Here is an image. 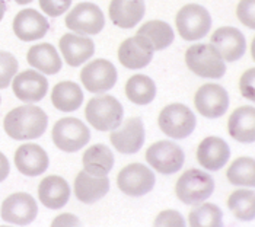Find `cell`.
<instances>
[{
  "instance_id": "44dd1931",
  "label": "cell",
  "mask_w": 255,
  "mask_h": 227,
  "mask_svg": "<svg viewBox=\"0 0 255 227\" xmlns=\"http://www.w3.org/2000/svg\"><path fill=\"white\" fill-rule=\"evenodd\" d=\"M59 45L61 54L70 67H78L83 64L95 53L94 41L91 38L76 34H64L60 38Z\"/></svg>"
},
{
  "instance_id": "d6986e66",
  "label": "cell",
  "mask_w": 255,
  "mask_h": 227,
  "mask_svg": "<svg viewBox=\"0 0 255 227\" xmlns=\"http://www.w3.org/2000/svg\"><path fill=\"white\" fill-rule=\"evenodd\" d=\"M110 191V179L107 175H94L88 170L79 172L75 179V194L79 201L85 204L97 203Z\"/></svg>"
},
{
  "instance_id": "1f68e13d",
  "label": "cell",
  "mask_w": 255,
  "mask_h": 227,
  "mask_svg": "<svg viewBox=\"0 0 255 227\" xmlns=\"http://www.w3.org/2000/svg\"><path fill=\"white\" fill-rule=\"evenodd\" d=\"M255 162L253 157L244 156L232 162L228 169V179L231 184L238 187H254L255 185Z\"/></svg>"
},
{
  "instance_id": "4fadbf2b",
  "label": "cell",
  "mask_w": 255,
  "mask_h": 227,
  "mask_svg": "<svg viewBox=\"0 0 255 227\" xmlns=\"http://www.w3.org/2000/svg\"><path fill=\"white\" fill-rule=\"evenodd\" d=\"M194 104L198 113L206 118H219L228 111L229 96L228 92L220 86L207 83L200 86L196 92Z\"/></svg>"
},
{
  "instance_id": "83f0119b",
  "label": "cell",
  "mask_w": 255,
  "mask_h": 227,
  "mask_svg": "<svg viewBox=\"0 0 255 227\" xmlns=\"http://www.w3.org/2000/svg\"><path fill=\"white\" fill-rule=\"evenodd\" d=\"M137 35L143 38L153 48V51H159L169 47L175 37L172 28L163 20L146 22L144 25H141V28H138Z\"/></svg>"
},
{
  "instance_id": "ffe728a7",
  "label": "cell",
  "mask_w": 255,
  "mask_h": 227,
  "mask_svg": "<svg viewBox=\"0 0 255 227\" xmlns=\"http://www.w3.org/2000/svg\"><path fill=\"white\" fill-rule=\"evenodd\" d=\"M231 156L228 143L220 137H207L204 138L197 149V160L207 170L222 169Z\"/></svg>"
},
{
  "instance_id": "f546056e",
  "label": "cell",
  "mask_w": 255,
  "mask_h": 227,
  "mask_svg": "<svg viewBox=\"0 0 255 227\" xmlns=\"http://www.w3.org/2000/svg\"><path fill=\"white\" fill-rule=\"evenodd\" d=\"M114 166V156L105 144H95L83 154V168L94 175H107Z\"/></svg>"
},
{
  "instance_id": "7c38bea8",
  "label": "cell",
  "mask_w": 255,
  "mask_h": 227,
  "mask_svg": "<svg viewBox=\"0 0 255 227\" xmlns=\"http://www.w3.org/2000/svg\"><path fill=\"white\" fill-rule=\"evenodd\" d=\"M147 163L163 175H172L184 165V151L172 141H157L146 151Z\"/></svg>"
},
{
  "instance_id": "d590c367",
  "label": "cell",
  "mask_w": 255,
  "mask_h": 227,
  "mask_svg": "<svg viewBox=\"0 0 255 227\" xmlns=\"http://www.w3.org/2000/svg\"><path fill=\"white\" fill-rule=\"evenodd\" d=\"M72 6V0H39V7L48 16H60Z\"/></svg>"
},
{
  "instance_id": "6da1fadb",
  "label": "cell",
  "mask_w": 255,
  "mask_h": 227,
  "mask_svg": "<svg viewBox=\"0 0 255 227\" xmlns=\"http://www.w3.org/2000/svg\"><path fill=\"white\" fill-rule=\"evenodd\" d=\"M48 118L38 107L23 105L12 110L4 116V131L13 140H32L47 130Z\"/></svg>"
},
{
  "instance_id": "f35d334b",
  "label": "cell",
  "mask_w": 255,
  "mask_h": 227,
  "mask_svg": "<svg viewBox=\"0 0 255 227\" xmlns=\"http://www.w3.org/2000/svg\"><path fill=\"white\" fill-rule=\"evenodd\" d=\"M79 219L66 213V214H61L57 219L53 220V226H79Z\"/></svg>"
},
{
  "instance_id": "4dcf8cb0",
  "label": "cell",
  "mask_w": 255,
  "mask_h": 227,
  "mask_svg": "<svg viewBox=\"0 0 255 227\" xmlns=\"http://www.w3.org/2000/svg\"><path fill=\"white\" fill-rule=\"evenodd\" d=\"M228 207L242 222L254 220L255 217V194L254 191L238 189L231 194L228 200Z\"/></svg>"
},
{
  "instance_id": "d4e9b609",
  "label": "cell",
  "mask_w": 255,
  "mask_h": 227,
  "mask_svg": "<svg viewBox=\"0 0 255 227\" xmlns=\"http://www.w3.org/2000/svg\"><path fill=\"white\" fill-rule=\"evenodd\" d=\"M255 111L254 107H241L235 110L228 122L231 137L245 144L254 143L255 138Z\"/></svg>"
},
{
  "instance_id": "cb8c5ba5",
  "label": "cell",
  "mask_w": 255,
  "mask_h": 227,
  "mask_svg": "<svg viewBox=\"0 0 255 227\" xmlns=\"http://www.w3.org/2000/svg\"><path fill=\"white\" fill-rule=\"evenodd\" d=\"M39 201L45 207L51 210H59L64 207L70 198V187L69 184L56 175L47 176L41 181L38 187Z\"/></svg>"
},
{
  "instance_id": "74e56055",
  "label": "cell",
  "mask_w": 255,
  "mask_h": 227,
  "mask_svg": "<svg viewBox=\"0 0 255 227\" xmlns=\"http://www.w3.org/2000/svg\"><path fill=\"white\" fill-rule=\"evenodd\" d=\"M254 79H255V70L254 69H250L247 70L241 80H239V89H241V94L245 99H250V101H254L255 99V92H254Z\"/></svg>"
},
{
  "instance_id": "5bb4252c",
  "label": "cell",
  "mask_w": 255,
  "mask_h": 227,
  "mask_svg": "<svg viewBox=\"0 0 255 227\" xmlns=\"http://www.w3.org/2000/svg\"><path fill=\"white\" fill-rule=\"evenodd\" d=\"M110 140L113 146L123 154L137 153L144 143V125L138 116H133L124 121V124L113 130Z\"/></svg>"
},
{
  "instance_id": "ac0fdd59",
  "label": "cell",
  "mask_w": 255,
  "mask_h": 227,
  "mask_svg": "<svg viewBox=\"0 0 255 227\" xmlns=\"http://www.w3.org/2000/svg\"><path fill=\"white\" fill-rule=\"evenodd\" d=\"M48 28V20L35 9H23L13 19V32L25 42L44 38Z\"/></svg>"
},
{
  "instance_id": "ab89813d",
  "label": "cell",
  "mask_w": 255,
  "mask_h": 227,
  "mask_svg": "<svg viewBox=\"0 0 255 227\" xmlns=\"http://www.w3.org/2000/svg\"><path fill=\"white\" fill-rule=\"evenodd\" d=\"M9 170H10V166H9V160L7 157L0 151V182H3L7 175H9Z\"/></svg>"
},
{
  "instance_id": "30bf717a",
  "label": "cell",
  "mask_w": 255,
  "mask_h": 227,
  "mask_svg": "<svg viewBox=\"0 0 255 227\" xmlns=\"http://www.w3.org/2000/svg\"><path fill=\"white\" fill-rule=\"evenodd\" d=\"M153 172L141 163H131L118 173L117 185L120 191L130 197H141L155 187Z\"/></svg>"
},
{
  "instance_id": "f1b7e54d",
  "label": "cell",
  "mask_w": 255,
  "mask_h": 227,
  "mask_svg": "<svg viewBox=\"0 0 255 227\" xmlns=\"http://www.w3.org/2000/svg\"><path fill=\"white\" fill-rule=\"evenodd\" d=\"M126 95L136 105H147L156 96V85L149 76L134 75L126 83Z\"/></svg>"
},
{
  "instance_id": "603a6c76",
  "label": "cell",
  "mask_w": 255,
  "mask_h": 227,
  "mask_svg": "<svg viewBox=\"0 0 255 227\" xmlns=\"http://www.w3.org/2000/svg\"><path fill=\"white\" fill-rule=\"evenodd\" d=\"M144 0H111L110 18L123 29H131L144 16Z\"/></svg>"
},
{
  "instance_id": "d6a6232c",
  "label": "cell",
  "mask_w": 255,
  "mask_h": 227,
  "mask_svg": "<svg viewBox=\"0 0 255 227\" xmlns=\"http://www.w3.org/2000/svg\"><path fill=\"white\" fill-rule=\"evenodd\" d=\"M191 226H222V210L210 203H204L190 213Z\"/></svg>"
},
{
  "instance_id": "e575fe53",
  "label": "cell",
  "mask_w": 255,
  "mask_h": 227,
  "mask_svg": "<svg viewBox=\"0 0 255 227\" xmlns=\"http://www.w3.org/2000/svg\"><path fill=\"white\" fill-rule=\"evenodd\" d=\"M255 0H241L236 7L238 19L250 29L255 28Z\"/></svg>"
},
{
  "instance_id": "3957f363",
  "label": "cell",
  "mask_w": 255,
  "mask_h": 227,
  "mask_svg": "<svg viewBox=\"0 0 255 227\" xmlns=\"http://www.w3.org/2000/svg\"><path fill=\"white\" fill-rule=\"evenodd\" d=\"M188 69L200 77L220 79L226 73V64L212 44H196L185 53Z\"/></svg>"
},
{
  "instance_id": "7a4b0ae2",
  "label": "cell",
  "mask_w": 255,
  "mask_h": 227,
  "mask_svg": "<svg viewBox=\"0 0 255 227\" xmlns=\"http://www.w3.org/2000/svg\"><path fill=\"white\" fill-rule=\"evenodd\" d=\"M86 119L98 131H113L123 122L124 110L114 96L105 95L89 101L85 110Z\"/></svg>"
},
{
  "instance_id": "52a82bcc",
  "label": "cell",
  "mask_w": 255,
  "mask_h": 227,
  "mask_svg": "<svg viewBox=\"0 0 255 227\" xmlns=\"http://www.w3.org/2000/svg\"><path fill=\"white\" fill-rule=\"evenodd\" d=\"M91 132L78 118H63L56 122L53 128V141L60 150L73 153L88 144Z\"/></svg>"
},
{
  "instance_id": "5b68a950",
  "label": "cell",
  "mask_w": 255,
  "mask_h": 227,
  "mask_svg": "<svg viewBox=\"0 0 255 227\" xmlns=\"http://www.w3.org/2000/svg\"><path fill=\"white\" fill-rule=\"evenodd\" d=\"M178 34L185 41H197L206 37L212 28V16L203 6L191 3L179 9L175 18Z\"/></svg>"
},
{
  "instance_id": "4316f807",
  "label": "cell",
  "mask_w": 255,
  "mask_h": 227,
  "mask_svg": "<svg viewBox=\"0 0 255 227\" xmlns=\"http://www.w3.org/2000/svg\"><path fill=\"white\" fill-rule=\"evenodd\" d=\"M51 101L59 111L72 113L83 104V92L75 82H60L53 89Z\"/></svg>"
},
{
  "instance_id": "8992f818",
  "label": "cell",
  "mask_w": 255,
  "mask_h": 227,
  "mask_svg": "<svg viewBox=\"0 0 255 227\" xmlns=\"http://www.w3.org/2000/svg\"><path fill=\"white\" fill-rule=\"evenodd\" d=\"M159 127L172 138H185L196 128V115L182 104H171L159 114Z\"/></svg>"
},
{
  "instance_id": "8d00e7d4",
  "label": "cell",
  "mask_w": 255,
  "mask_h": 227,
  "mask_svg": "<svg viewBox=\"0 0 255 227\" xmlns=\"http://www.w3.org/2000/svg\"><path fill=\"white\" fill-rule=\"evenodd\" d=\"M185 222L182 216L174 210H165L162 211L155 220V226H184Z\"/></svg>"
},
{
  "instance_id": "484cf974",
  "label": "cell",
  "mask_w": 255,
  "mask_h": 227,
  "mask_svg": "<svg viewBox=\"0 0 255 227\" xmlns=\"http://www.w3.org/2000/svg\"><path fill=\"white\" fill-rule=\"evenodd\" d=\"M28 63L42 72L44 75H57L61 70V60H60L57 50L51 44H37L29 48Z\"/></svg>"
},
{
  "instance_id": "8fae6325",
  "label": "cell",
  "mask_w": 255,
  "mask_h": 227,
  "mask_svg": "<svg viewBox=\"0 0 255 227\" xmlns=\"http://www.w3.org/2000/svg\"><path fill=\"white\" fill-rule=\"evenodd\" d=\"M38 214V207L34 200L26 192H16L9 195L0 210V216L4 222L18 225V226H25L29 225L35 220Z\"/></svg>"
},
{
  "instance_id": "7402d4cb",
  "label": "cell",
  "mask_w": 255,
  "mask_h": 227,
  "mask_svg": "<svg viewBox=\"0 0 255 227\" xmlns=\"http://www.w3.org/2000/svg\"><path fill=\"white\" fill-rule=\"evenodd\" d=\"M48 154L38 144H22L15 153V165L25 176H38L48 169Z\"/></svg>"
},
{
  "instance_id": "e0dca14e",
  "label": "cell",
  "mask_w": 255,
  "mask_h": 227,
  "mask_svg": "<svg viewBox=\"0 0 255 227\" xmlns=\"http://www.w3.org/2000/svg\"><path fill=\"white\" fill-rule=\"evenodd\" d=\"M153 53V48L140 35H136L121 42L118 48V60L124 67L137 70L146 67L152 61Z\"/></svg>"
},
{
  "instance_id": "9c48e42d",
  "label": "cell",
  "mask_w": 255,
  "mask_h": 227,
  "mask_svg": "<svg viewBox=\"0 0 255 227\" xmlns=\"http://www.w3.org/2000/svg\"><path fill=\"white\" fill-rule=\"evenodd\" d=\"M80 80L89 92L102 94L116 86L117 70L111 61L98 58L83 67L80 72Z\"/></svg>"
},
{
  "instance_id": "60d3db41",
  "label": "cell",
  "mask_w": 255,
  "mask_h": 227,
  "mask_svg": "<svg viewBox=\"0 0 255 227\" xmlns=\"http://www.w3.org/2000/svg\"><path fill=\"white\" fill-rule=\"evenodd\" d=\"M4 12H6V3L3 0H0V20L4 16Z\"/></svg>"
},
{
  "instance_id": "9a60e30c",
  "label": "cell",
  "mask_w": 255,
  "mask_h": 227,
  "mask_svg": "<svg viewBox=\"0 0 255 227\" xmlns=\"http://www.w3.org/2000/svg\"><path fill=\"white\" fill-rule=\"evenodd\" d=\"M210 44L223 61H236L245 54L247 41L244 34L234 26H223L213 32Z\"/></svg>"
},
{
  "instance_id": "836d02e7",
  "label": "cell",
  "mask_w": 255,
  "mask_h": 227,
  "mask_svg": "<svg viewBox=\"0 0 255 227\" xmlns=\"http://www.w3.org/2000/svg\"><path fill=\"white\" fill-rule=\"evenodd\" d=\"M18 72V60L7 51H0V89H6Z\"/></svg>"
},
{
  "instance_id": "277c9868",
  "label": "cell",
  "mask_w": 255,
  "mask_h": 227,
  "mask_svg": "<svg viewBox=\"0 0 255 227\" xmlns=\"http://www.w3.org/2000/svg\"><path fill=\"white\" fill-rule=\"evenodd\" d=\"M215 191L213 178L200 169L187 170L177 182L175 192L178 200L188 206L204 203Z\"/></svg>"
},
{
  "instance_id": "ba28073f",
  "label": "cell",
  "mask_w": 255,
  "mask_h": 227,
  "mask_svg": "<svg viewBox=\"0 0 255 227\" xmlns=\"http://www.w3.org/2000/svg\"><path fill=\"white\" fill-rule=\"evenodd\" d=\"M66 26L80 35H95L105 26V18L97 4L79 3L67 13Z\"/></svg>"
},
{
  "instance_id": "b9f144b4",
  "label": "cell",
  "mask_w": 255,
  "mask_h": 227,
  "mask_svg": "<svg viewBox=\"0 0 255 227\" xmlns=\"http://www.w3.org/2000/svg\"><path fill=\"white\" fill-rule=\"evenodd\" d=\"M15 3H18V4H29L31 1H34V0H13Z\"/></svg>"
},
{
  "instance_id": "2e32d148",
  "label": "cell",
  "mask_w": 255,
  "mask_h": 227,
  "mask_svg": "<svg viewBox=\"0 0 255 227\" xmlns=\"http://www.w3.org/2000/svg\"><path fill=\"white\" fill-rule=\"evenodd\" d=\"M12 89L19 101L34 104L45 98L48 91V82L35 70H25L15 76Z\"/></svg>"
}]
</instances>
